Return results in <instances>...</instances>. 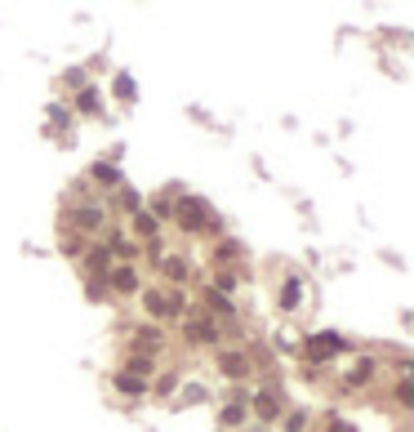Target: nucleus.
Wrapping results in <instances>:
<instances>
[{"mask_svg":"<svg viewBox=\"0 0 414 432\" xmlns=\"http://www.w3.org/2000/svg\"><path fill=\"white\" fill-rule=\"evenodd\" d=\"M174 219H178L183 232H201V223L210 219V214H205V206H201L197 196H183L178 206H174Z\"/></svg>","mask_w":414,"mask_h":432,"instance_id":"obj_1","label":"nucleus"},{"mask_svg":"<svg viewBox=\"0 0 414 432\" xmlns=\"http://www.w3.org/2000/svg\"><path fill=\"white\" fill-rule=\"evenodd\" d=\"M338 347H343V339H338V334H316V339H308V361H325V357H334Z\"/></svg>","mask_w":414,"mask_h":432,"instance_id":"obj_2","label":"nucleus"},{"mask_svg":"<svg viewBox=\"0 0 414 432\" xmlns=\"http://www.w3.org/2000/svg\"><path fill=\"white\" fill-rule=\"evenodd\" d=\"M67 219H71L76 232H99V227H103V210H99V206H76Z\"/></svg>","mask_w":414,"mask_h":432,"instance_id":"obj_3","label":"nucleus"},{"mask_svg":"<svg viewBox=\"0 0 414 432\" xmlns=\"http://www.w3.org/2000/svg\"><path fill=\"white\" fill-rule=\"evenodd\" d=\"M107 281H112L120 294L138 290V272H134V263H116V268H107Z\"/></svg>","mask_w":414,"mask_h":432,"instance_id":"obj_4","label":"nucleus"},{"mask_svg":"<svg viewBox=\"0 0 414 432\" xmlns=\"http://www.w3.org/2000/svg\"><path fill=\"white\" fill-rule=\"evenodd\" d=\"M143 308H148V317H161V321H169V317H178V308L169 303V298H165L161 290H148V294H143Z\"/></svg>","mask_w":414,"mask_h":432,"instance_id":"obj_5","label":"nucleus"},{"mask_svg":"<svg viewBox=\"0 0 414 432\" xmlns=\"http://www.w3.org/2000/svg\"><path fill=\"white\" fill-rule=\"evenodd\" d=\"M218 370H223L227 379H241V375H250V361L241 352H218Z\"/></svg>","mask_w":414,"mask_h":432,"instance_id":"obj_6","label":"nucleus"},{"mask_svg":"<svg viewBox=\"0 0 414 432\" xmlns=\"http://www.w3.org/2000/svg\"><path fill=\"white\" fill-rule=\"evenodd\" d=\"M218 330L210 326V321H187V343H214Z\"/></svg>","mask_w":414,"mask_h":432,"instance_id":"obj_7","label":"nucleus"},{"mask_svg":"<svg viewBox=\"0 0 414 432\" xmlns=\"http://www.w3.org/2000/svg\"><path fill=\"white\" fill-rule=\"evenodd\" d=\"M134 339H138L143 352H152V347H161V343H165V334L156 330V326H138V330H134Z\"/></svg>","mask_w":414,"mask_h":432,"instance_id":"obj_8","label":"nucleus"},{"mask_svg":"<svg viewBox=\"0 0 414 432\" xmlns=\"http://www.w3.org/2000/svg\"><path fill=\"white\" fill-rule=\"evenodd\" d=\"M245 415H250V405L236 397V401H227V405H223V415H218V419H223V424L232 428V424H245Z\"/></svg>","mask_w":414,"mask_h":432,"instance_id":"obj_9","label":"nucleus"},{"mask_svg":"<svg viewBox=\"0 0 414 432\" xmlns=\"http://www.w3.org/2000/svg\"><path fill=\"white\" fill-rule=\"evenodd\" d=\"M116 388L125 392V397H143V392H148V383H143V379H134V375H125V370H120V375H116Z\"/></svg>","mask_w":414,"mask_h":432,"instance_id":"obj_10","label":"nucleus"},{"mask_svg":"<svg viewBox=\"0 0 414 432\" xmlns=\"http://www.w3.org/2000/svg\"><path fill=\"white\" fill-rule=\"evenodd\" d=\"M299 298H303V285H299V277H290V281H285V290H281V308H285V312H294V308H299Z\"/></svg>","mask_w":414,"mask_h":432,"instance_id":"obj_11","label":"nucleus"},{"mask_svg":"<svg viewBox=\"0 0 414 432\" xmlns=\"http://www.w3.org/2000/svg\"><path fill=\"white\" fill-rule=\"evenodd\" d=\"M374 379V361H370V357H365V361L357 366V370H352V375H348V388H365V383H370Z\"/></svg>","mask_w":414,"mask_h":432,"instance_id":"obj_12","label":"nucleus"},{"mask_svg":"<svg viewBox=\"0 0 414 432\" xmlns=\"http://www.w3.org/2000/svg\"><path fill=\"white\" fill-rule=\"evenodd\" d=\"M205 303H210L218 317H236V308H232V298H223L218 290H205Z\"/></svg>","mask_w":414,"mask_h":432,"instance_id":"obj_13","label":"nucleus"},{"mask_svg":"<svg viewBox=\"0 0 414 432\" xmlns=\"http://www.w3.org/2000/svg\"><path fill=\"white\" fill-rule=\"evenodd\" d=\"M161 268H165V277L174 281V285H183V281H187V263H183V259H174V254H169V259L161 263Z\"/></svg>","mask_w":414,"mask_h":432,"instance_id":"obj_14","label":"nucleus"},{"mask_svg":"<svg viewBox=\"0 0 414 432\" xmlns=\"http://www.w3.org/2000/svg\"><path fill=\"white\" fill-rule=\"evenodd\" d=\"M85 268L99 272V277H107V250H103V245H94L90 254H85Z\"/></svg>","mask_w":414,"mask_h":432,"instance_id":"obj_15","label":"nucleus"},{"mask_svg":"<svg viewBox=\"0 0 414 432\" xmlns=\"http://www.w3.org/2000/svg\"><path fill=\"white\" fill-rule=\"evenodd\" d=\"M254 410H259V419L272 424V419H276V397H272V392H259V397H254Z\"/></svg>","mask_w":414,"mask_h":432,"instance_id":"obj_16","label":"nucleus"},{"mask_svg":"<svg viewBox=\"0 0 414 432\" xmlns=\"http://www.w3.org/2000/svg\"><path fill=\"white\" fill-rule=\"evenodd\" d=\"M125 375H134V379H138V375H152V357H148V352H134Z\"/></svg>","mask_w":414,"mask_h":432,"instance_id":"obj_17","label":"nucleus"},{"mask_svg":"<svg viewBox=\"0 0 414 432\" xmlns=\"http://www.w3.org/2000/svg\"><path fill=\"white\" fill-rule=\"evenodd\" d=\"M214 290H218V294L227 298V294L236 290V272H218V277H214Z\"/></svg>","mask_w":414,"mask_h":432,"instance_id":"obj_18","label":"nucleus"},{"mask_svg":"<svg viewBox=\"0 0 414 432\" xmlns=\"http://www.w3.org/2000/svg\"><path fill=\"white\" fill-rule=\"evenodd\" d=\"M94 178H99V183H120V174L112 165H94Z\"/></svg>","mask_w":414,"mask_h":432,"instance_id":"obj_19","label":"nucleus"},{"mask_svg":"<svg viewBox=\"0 0 414 432\" xmlns=\"http://www.w3.org/2000/svg\"><path fill=\"white\" fill-rule=\"evenodd\" d=\"M397 401H401V405H410V401H414V383H410V379H401V383H397Z\"/></svg>","mask_w":414,"mask_h":432,"instance_id":"obj_20","label":"nucleus"},{"mask_svg":"<svg viewBox=\"0 0 414 432\" xmlns=\"http://www.w3.org/2000/svg\"><path fill=\"white\" fill-rule=\"evenodd\" d=\"M134 223H138V232H143V236H152V232H156V219H152V214H134Z\"/></svg>","mask_w":414,"mask_h":432,"instance_id":"obj_21","label":"nucleus"},{"mask_svg":"<svg viewBox=\"0 0 414 432\" xmlns=\"http://www.w3.org/2000/svg\"><path fill=\"white\" fill-rule=\"evenodd\" d=\"M236 254H241V245H236V241H223V245L214 250V259H236Z\"/></svg>","mask_w":414,"mask_h":432,"instance_id":"obj_22","label":"nucleus"},{"mask_svg":"<svg viewBox=\"0 0 414 432\" xmlns=\"http://www.w3.org/2000/svg\"><path fill=\"white\" fill-rule=\"evenodd\" d=\"M120 206H125V210H134V214H138V206H143V196H138V192H125V196H120Z\"/></svg>","mask_w":414,"mask_h":432,"instance_id":"obj_23","label":"nucleus"},{"mask_svg":"<svg viewBox=\"0 0 414 432\" xmlns=\"http://www.w3.org/2000/svg\"><path fill=\"white\" fill-rule=\"evenodd\" d=\"M178 388V375H165L161 383H156V392H161V397H169V392H174Z\"/></svg>","mask_w":414,"mask_h":432,"instance_id":"obj_24","label":"nucleus"},{"mask_svg":"<svg viewBox=\"0 0 414 432\" xmlns=\"http://www.w3.org/2000/svg\"><path fill=\"white\" fill-rule=\"evenodd\" d=\"M116 94H120V99H134V80L129 76H116Z\"/></svg>","mask_w":414,"mask_h":432,"instance_id":"obj_25","label":"nucleus"},{"mask_svg":"<svg viewBox=\"0 0 414 432\" xmlns=\"http://www.w3.org/2000/svg\"><path fill=\"white\" fill-rule=\"evenodd\" d=\"M303 428H308V415H290L285 419V432H303Z\"/></svg>","mask_w":414,"mask_h":432,"instance_id":"obj_26","label":"nucleus"},{"mask_svg":"<svg viewBox=\"0 0 414 432\" xmlns=\"http://www.w3.org/2000/svg\"><path fill=\"white\" fill-rule=\"evenodd\" d=\"M80 112H99V99H94V89L80 94Z\"/></svg>","mask_w":414,"mask_h":432,"instance_id":"obj_27","label":"nucleus"},{"mask_svg":"<svg viewBox=\"0 0 414 432\" xmlns=\"http://www.w3.org/2000/svg\"><path fill=\"white\" fill-rule=\"evenodd\" d=\"M169 214H174V206H169V201L161 196V201H156V214H152V219H169Z\"/></svg>","mask_w":414,"mask_h":432,"instance_id":"obj_28","label":"nucleus"},{"mask_svg":"<svg viewBox=\"0 0 414 432\" xmlns=\"http://www.w3.org/2000/svg\"><path fill=\"white\" fill-rule=\"evenodd\" d=\"M330 432H357V428H352V424H343V419H334V424H330Z\"/></svg>","mask_w":414,"mask_h":432,"instance_id":"obj_29","label":"nucleus"}]
</instances>
